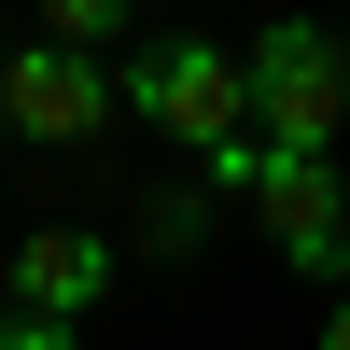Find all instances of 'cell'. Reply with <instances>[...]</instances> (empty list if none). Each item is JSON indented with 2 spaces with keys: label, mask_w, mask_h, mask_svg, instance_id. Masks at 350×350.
Segmentation results:
<instances>
[{
  "label": "cell",
  "mask_w": 350,
  "mask_h": 350,
  "mask_svg": "<svg viewBox=\"0 0 350 350\" xmlns=\"http://www.w3.org/2000/svg\"><path fill=\"white\" fill-rule=\"evenodd\" d=\"M0 70H14V42H0Z\"/></svg>",
  "instance_id": "obj_9"
},
{
  "label": "cell",
  "mask_w": 350,
  "mask_h": 350,
  "mask_svg": "<svg viewBox=\"0 0 350 350\" xmlns=\"http://www.w3.org/2000/svg\"><path fill=\"white\" fill-rule=\"evenodd\" d=\"M126 14H140V0H42V42H84V56H112V42H126Z\"/></svg>",
  "instance_id": "obj_6"
},
{
  "label": "cell",
  "mask_w": 350,
  "mask_h": 350,
  "mask_svg": "<svg viewBox=\"0 0 350 350\" xmlns=\"http://www.w3.org/2000/svg\"><path fill=\"white\" fill-rule=\"evenodd\" d=\"M112 267H126V252H112L98 224H42V239H14V308H56V323H84V308L112 295Z\"/></svg>",
  "instance_id": "obj_5"
},
{
  "label": "cell",
  "mask_w": 350,
  "mask_h": 350,
  "mask_svg": "<svg viewBox=\"0 0 350 350\" xmlns=\"http://www.w3.org/2000/svg\"><path fill=\"white\" fill-rule=\"evenodd\" d=\"M126 112V70L84 42H14V70H0V126L42 140V154H84V140Z\"/></svg>",
  "instance_id": "obj_4"
},
{
  "label": "cell",
  "mask_w": 350,
  "mask_h": 350,
  "mask_svg": "<svg viewBox=\"0 0 350 350\" xmlns=\"http://www.w3.org/2000/svg\"><path fill=\"white\" fill-rule=\"evenodd\" d=\"M0 350H84V323H56V308H0Z\"/></svg>",
  "instance_id": "obj_7"
},
{
  "label": "cell",
  "mask_w": 350,
  "mask_h": 350,
  "mask_svg": "<svg viewBox=\"0 0 350 350\" xmlns=\"http://www.w3.org/2000/svg\"><path fill=\"white\" fill-rule=\"evenodd\" d=\"M126 112L168 140V154H224V140H252V84H239V42H154L126 56Z\"/></svg>",
  "instance_id": "obj_2"
},
{
  "label": "cell",
  "mask_w": 350,
  "mask_h": 350,
  "mask_svg": "<svg viewBox=\"0 0 350 350\" xmlns=\"http://www.w3.org/2000/svg\"><path fill=\"white\" fill-rule=\"evenodd\" d=\"M323 350H350V295H336V308H323Z\"/></svg>",
  "instance_id": "obj_8"
},
{
  "label": "cell",
  "mask_w": 350,
  "mask_h": 350,
  "mask_svg": "<svg viewBox=\"0 0 350 350\" xmlns=\"http://www.w3.org/2000/svg\"><path fill=\"white\" fill-rule=\"evenodd\" d=\"M239 84H252V140L336 154V126H350V42H336L323 14H267L239 42Z\"/></svg>",
  "instance_id": "obj_1"
},
{
  "label": "cell",
  "mask_w": 350,
  "mask_h": 350,
  "mask_svg": "<svg viewBox=\"0 0 350 350\" xmlns=\"http://www.w3.org/2000/svg\"><path fill=\"white\" fill-rule=\"evenodd\" d=\"M252 224H267V252L295 280H323V295H350V168L336 154H295V140H267V168H252L239 196Z\"/></svg>",
  "instance_id": "obj_3"
}]
</instances>
